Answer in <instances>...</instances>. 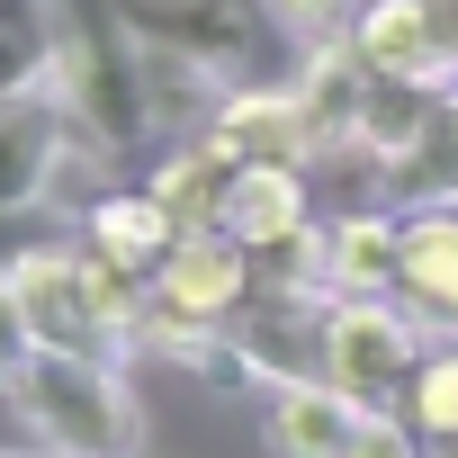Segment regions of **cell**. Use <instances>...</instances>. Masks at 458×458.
Instances as JSON below:
<instances>
[{
	"mask_svg": "<svg viewBox=\"0 0 458 458\" xmlns=\"http://www.w3.org/2000/svg\"><path fill=\"white\" fill-rule=\"evenodd\" d=\"M55 99L72 108L90 162H135L153 153V108H144V37L126 0H55Z\"/></svg>",
	"mask_w": 458,
	"mask_h": 458,
	"instance_id": "6da1fadb",
	"label": "cell"
},
{
	"mask_svg": "<svg viewBox=\"0 0 458 458\" xmlns=\"http://www.w3.org/2000/svg\"><path fill=\"white\" fill-rule=\"evenodd\" d=\"M10 413L46 458H144V404L117 351H37Z\"/></svg>",
	"mask_w": 458,
	"mask_h": 458,
	"instance_id": "7a4b0ae2",
	"label": "cell"
},
{
	"mask_svg": "<svg viewBox=\"0 0 458 458\" xmlns=\"http://www.w3.org/2000/svg\"><path fill=\"white\" fill-rule=\"evenodd\" d=\"M261 297V261L234 243V234H180L171 243V261L153 270V315H144V333H135V351H171V360H189L207 333H225L243 306Z\"/></svg>",
	"mask_w": 458,
	"mask_h": 458,
	"instance_id": "3957f363",
	"label": "cell"
},
{
	"mask_svg": "<svg viewBox=\"0 0 458 458\" xmlns=\"http://www.w3.org/2000/svg\"><path fill=\"white\" fill-rule=\"evenodd\" d=\"M431 351V324L404 297H333L324 306V377L360 404H395Z\"/></svg>",
	"mask_w": 458,
	"mask_h": 458,
	"instance_id": "277c9868",
	"label": "cell"
},
{
	"mask_svg": "<svg viewBox=\"0 0 458 458\" xmlns=\"http://www.w3.org/2000/svg\"><path fill=\"white\" fill-rule=\"evenodd\" d=\"M126 19H135V37L180 46V55L216 64L225 81H288L279 72V46H288L279 10H252V0H126Z\"/></svg>",
	"mask_w": 458,
	"mask_h": 458,
	"instance_id": "5b68a950",
	"label": "cell"
},
{
	"mask_svg": "<svg viewBox=\"0 0 458 458\" xmlns=\"http://www.w3.org/2000/svg\"><path fill=\"white\" fill-rule=\"evenodd\" d=\"M72 162H90V144H81V126H72V108L55 90L0 99V225L28 216V207H46Z\"/></svg>",
	"mask_w": 458,
	"mask_h": 458,
	"instance_id": "8992f818",
	"label": "cell"
},
{
	"mask_svg": "<svg viewBox=\"0 0 458 458\" xmlns=\"http://www.w3.org/2000/svg\"><path fill=\"white\" fill-rule=\"evenodd\" d=\"M37 324V351H117V333L99 324V297H90V261L81 243H28L19 261H0ZM126 360V351H117Z\"/></svg>",
	"mask_w": 458,
	"mask_h": 458,
	"instance_id": "52a82bcc",
	"label": "cell"
},
{
	"mask_svg": "<svg viewBox=\"0 0 458 458\" xmlns=\"http://www.w3.org/2000/svg\"><path fill=\"white\" fill-rule=\"evenodd\" d=\"M216 234H234L252 261L288 252L297 234H315V171L306 162H234L216 207Z\"/></svg>",
	"mask_w": 458,
	"mask_h": 458,
	"instance_id": "ba28073f",
	"label": "cell"
},
{
	"mask_svg": "<svg viewBox=\"0 0 458 458\" xmlns=\"http://www.w3.org/2000/svg\"><path fill=\"white\" fill-rule=\"evenodd\" d=\"M207 144L234 162H306L315 171V117H306L297 81H234L207 117Z\"/></svg>",
	"mask_w": 458,
	"mask_h": 458,
	"instance_id": "9c48e42d",
	"label": "cell"
},
{
	"mask_svg": "<svg viewBox=\"0 0 458 458\" xmlns=\"http://www.w3.org/2000/svg\"><path fill=\"white\" fill-rule=\"evenodd\" d=\"M404 216L395 207H333L315 225V288L324 297H395Z\"/></svg>",
	"mask_w": 458,
	"mask_h": 458,
	"instance_id": "30bf717a",
	"label": "cell"
},
{
	"mask_svg": "<svg viewBox=\"0 0 458 458\" xmlns=\"http://www.w3.org/2000/svg\"><path fill=\"white\" fill-rule=\"evenodd\" d=\"M404 252H395V297L431 324L458 333V207H395Z\"/></svg>",
	"mask_w": 458,
	"mask_h": 458,
	"instance_id": "8fae6325",
	"label": "cell"
},
{
	"mask_svg": "<svg viewBox=\"0 0 458 458\" xmlns=\"http://www.w3.org/2000/svg\"><path fill=\"white\" fill-rule=\"evenodd\" d=\"M81 243L99 252V261H117V270H135V279H153L162 261H171V243H180V216L135 180V189H99L90 207H81Z\"/></svg>",
	"mask_w": 458,
	"mask_h": 458,
	"instance_id": "7c38bea8",
	"label": "cell"
},
{
	"mask_svg": "<svg viewBox=\"0 0 458 458\" xmlns=\"http://www.w3.org/2000/svg\"><path fill=\"white\" fill-rule=\"evenodd\" d=\"M360 395H342L333 377H297V386H270V458H351L360 440Z\"/></svg>",
	"mask_w": 458,
	"mask_h": 458,
	"instance_id": "4fadbf2b",
	"label": "cell"
},
{
	"mask_svg": "<svg viewBox=\"0 0 458 458\" xmlns=\"http://www.w3.org/2000/svg\"><path fill=\"white\" fill-rule=\"evenodd\" d=\"M225 180H234V153H216L207 135H180V144H162L153 153V171H144V189L180 216V234H207L216 225V207H225Z\"/></svg>",
	"mask_w": 458,
	"mask_h": 458,
	"instance_id": "5bb4252c",
	"label": "cell"
},
{
	"mask_svg": "<svg viewBox=\"0 0 458 458\" xmlns=\"http://www.w3.org/2000/svg\"><path fill=\"white\" fill-rule=\"evenodd\" d=\"M55 90V0H0V99Z\"/></svg>",
	"mask_w": 458,
	"mask_h": 458,
	"instance_id": "9a60e30c",
	"label": "cell"
},
{
	"mask_svg": "<svg viewBox=\"0 0 458 458\" xmlns=\"http://www.w3.org/2000/svg\"><path fill=\"white\" fill-rule=\"evenodd\" d=\"M395 413L422 431V440H458V333H440L413 369V386L395 395Z\"/></svg>",
	"mask_w": 458,
	"mask_h": 458,
	"instance_id": "2e32d148",
	"label": "cell"
},
{
	"mask_svg": "<svg viewBox=\"0 0 458 458\" xmlns=\"http://www.w3.org/2000/svg\"><path fill=\"white\" fill-rule=\"evenodd\" d=\"M351 458H431V440L395 413V404H369L360 413V440H351Z\"/></svg>",
	"mask_w": 458,
	"mask_h": 458,
	"instance_id": "e0dca14e",
	"label": "cell"
},
{
	"mask_svg": "<svg viewBox=\"0 0 458 458\" xmlns=\"http://www.w3.org/2000/svg\"><path fill=\"white\" fill-rule=\"evenodd\" d=\"M28 360H37V324H28V306H19L10 270H0V395L28 377Z\"/></svg>",
	"mask_w": 458,
	"mask_h": 458,
	"instance_id": "ac0fdd59",
	"label": "cell"
},
{
	"mask_svg": "<svg viewBox=\"0 0 458 458\" xmlns=\"http://www.w3.org/2000/svg\"><path fill=\"white\" fill-rule=\"evenodd\" d=\"M270 10H279V28H288L297 46H315V37H342V28H351L360 0H270Z\"/></svg>",
	"mask_w": 458,
	"mask_h": 458,
	"instance_id": "d6986e66",
	"label": "cell"
},
{
	"mask_svg": "<svg viewBox=\"0 0 458 458\" xmlns=\"http://www.w3.org/2000/svg\"><path fill=\"white\" fill-rule=\"evenodd\" d=\"M431 10H440V28H449V46H458V0H431Z\"/></svg>",
	"mask_w": 458,
	"mask_h": 458,
	"instance_id": "ffe728a7",
	"label": "cell"
},
{
	"mask_svg": "<svg viewBox=\"0 0 458 458\" xmlns=\"http://www.w3.org/2000/svg\"><path fill=\"white\" fill-rule=\"evenodd\" d=\"M440 117H449V144H458V81H449V108H440Z\"/></svg>",
	"mask_w": 458,
	"mask_h": 458,
	"instance_id": "44dd1931",
	"label": "cell"
},
{
	"mask_svg": "<svg viewBox=\"0 0 458 458\" xmlns=\"http://www.w3.org/2000/svg\"><path fill=\"white\" fill-rule=\"evenodd\" d=\"M431 458H458V440H431Z\"/></svg>",
	"mask_w": 458,
	"mask_h": 458,
	"instance_id": "7402d4cb",
	"label": "cell"
},
{
	"mask_svg": "<svg viewBox=\"0 0 458 458\" xmlns=\"http://www.w3.org/2000/svg\"><path fill=\"white\" fill-rule=\"evenodd\" d=\"M37 458H46V449H37Z\"/></svg>",
	"mask_w": 458,
	"mask_h": 458,
	"instance_id": "603a6c76",
	"label": "cell"
}]
</instances>
